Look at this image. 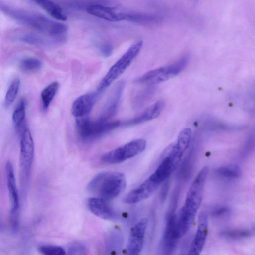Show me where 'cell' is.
Listing matches in <instances>:
<instances>
[{
	"mask_svg": "<svg viewBox=\"0 0 255 255\" xmlns=\"http://www.w3.org/2000/svg\"><path fill=\"white\" fill-rule=\"evenodd\" d=\"M209 168L204 166L198 172L188 191L184 204L177 219V232L180 238L187 234L195 219L201 204Z\"/></svg>",
	"mask_w": 255,
	"mask_h": 255,
	"instance_id": "cell-1",
	"label": "cell"
},
{
	"mask_svg": "<svg viewBox=\"0 0 255 255\" xmlns=\"http://www.w3.org/2000/svg\"><path fill=\"white\" fill-rule=\"evenodd\" d=\"M0 6L1 10L10 18L41 33L56 36L65 33L68 29L66 25L42 15L4 4H0Z\"/></svg>",
	"mask_w": 255,
	"mask_h": 255,
	"instance_id": "cell-2",
	"label": "cell"
},
{
	"mask_svg": "<svg viewBox=\"0 0 255 255\" xmlns=\"http://www.w3.org/2000/svg\"><path fill=\"white\" fill-rule=\"evenodd\" d=\"M127 181L124 173L103 172L97 174L87 185L88 191L107 201L118 197L125 189Z\"/></svg>",
	"mask_w": 255,
	"mask_h": 255,
	"instance_id": "cell-3",
	"label": "cell"
},
{
	"mask_svg": "<svg viewBox=\"0 0 255 255\" xmlns=\"http://www.w3.org/2000/svg\"><path fill=\"white\" fill-rule=\"evenodd\" d=\"M190 55L185 53L174 62L150 70L137 78L136 83L153 86L168 80L180 74L188 65Z\"/></svg>",
	"mask_w": 255,
	"mask_h": 255,
	"instance_id": "cell-4",
	"label": "cell"
},
{
	"mask_svg": "<svg viewBox=\"0 0 255 255\" xmlns=\"http://www.w3.org/2000/svg\"><path fill=\"white\" fill-rule=\"evenodd\" d=\"M121 125L119 120L93 121L85 116L77 118L76 128L79 137L85 141L96 140L116 129Z\"/></svg>",
	"mask_w": 255,
	"mask_h": 255,
	"instance_id": "cell-5",
	"label": "cell"
},
{
	"mask_svg": "<svg viewBox=\"0 0 255 255\" xmlns=\"http://www.w3.org/2000/svg\"><path fill=\"white\" fill-rule=\"evenodd\" d=\"M143 45L141 40L131 45L125 53L109 69L99 83L97 90L102 92L118 79L129 66L138 55Z\"/></svg>",
	"mask_w": 255,
	"mask_h": 255,
	"instance_id": "cell-6",
	"label": "cell"
},
{
	"mask_svg": "<svg viewBox=\"0 0 255 255\" xmlns=\"http://www.w3.org/2000/svg\"><path fill=\"white\" fill-rule=\"evenodd\" d=\"M146 146L145 140L141 138L134 139L105 153L101 156V160L109 164L120 163L139 154L145 150Z\"/></svg>",
	"mask_w": 255,
	"mask_h": 255,
	"instance_id": "cell-7",
	"label": "cell"
},
{
	"mask_svg": "<svg viewBox=\"0 0 255 255\" xmlns=\"http://www.w3.org/2000/svg\"><path fill=\"white\" fill-rule=\"evenodd\" d=\"M34 155V144L28 127L23 128L20 142L19 163L22 182L26 183L29 178Z\"/></svg>",
	"mask_w": 255,
	"mask_h": 255,
	"instance_id": "cell-8",
	"label": "cell"
},
{
	"mask_svg": "<svg viewBox=\"0 0 255 255\" xmlns=\"http://www.w3.org/2000/svg\"><path fill=\"white\" fill-rule=\"evenodd\" d=\"M177 217L174 210L168 214L162 239L164 255H174L179 239L177 226Z\"/></svg>",
	"mask_w": 255,
	"mask_h": 255,
	"instance_id": "cell-9",
	"label": "cell"
},
{
	"mask_svg": "<svg viewBox=\"0 0 255 255\" xmlns=\"http://www.w3.org/2000/svg\"><path fill=\"white\" fill-rule=\"evenodd\" d=\"M124 81L118 82L112 89L104 105L99 118L101 121H108L116 114L125 89Z\"/></svg>",
	"mask_w": 255,
	"mask_h": 255,
	"instance_id": "cell-10",
	"label": "cell"
},
{
	"mask_svg": "<svg viewBox=\"0 0 255 255\" xmlns=\"http://www.w3.org/2000/svg\"><path fill=\"white\" fill-rule=\"evenodd\" d=\"M90 14L112 22L128 20L131 11H124L118 6H109L100 4L90 5L86 7Z\"/></svg>",
	"mask_w": 255,
	"mask_h": 255,
	"instance_id": "cell-11",
	"label": "cell"
},
{
	"mask_svg": "<svg viewBox=\"0 0 255 255\" xmlns=\"http://www.w3.org/2000/svg\"><path fill=\"white\" fill-rule=\"evenodd\" d=\"M147 225V218H143L132 226L129 234L127 255H140Z\"/></svg>",
	"mask_w": 255,
	"mask_h": 255,
	"instance_id": "cell-12",
	"label": "cell"
},
{
	"mask_svg": "<svg viewBox=\"0 0 255 255\" xmlns=\"http://www.w3.org/2000/svg\"><path fill=\"white\" fill-rule=\"evenodd\" d=\"M5 174L10 201L11 224L12 225H17L18 224L17 213L19 206V202L13 167L10 161H7L5 164Z\"/></svg>",
	"mask_w": 255,
	"mask_h": 255,
	"instance_id": "cell-13",
	"label": "cell"
},
{
	"mask_svg": "<svg viewBox=\"0 0 255 255\" xmlns=\"http://www.w3.org/2000/svg\"><path fill=\"white\" fill-rule=\"evenodd\" d=\"M160 184L148 177L142 184L132 190L124 198L127 204H135L150 197L157 189Z\"/></svg>",
	"mask_w": 255,
	"mask_h": 255,
	"instance_id": "cell-14",
	"label": "cell"
},
{
	"mask_svg": "<svg viewBox=\"0 0 255 255\" xmlns=\"http://www.w3.org/2000/svg\"><path fill=\"white\" fill-rule=\"evenodd\" d=\"M101 93L96 90L78 97L72 105V115L77 118L86 116L92 109Z\"/></svg>",
	"mask_w": 255,
	"mask_h": 255,
	"instance_id": "cell-15",
	"label": "cell"
},
{
	"mask_svg": "<svg viewBox=\"0 0 255 255\" xmlns=\"http://www.w3.org/2000/svg\"><path fill=\"white\" fill-rule=\"evenodd\" d=\"M164 107V102L159 100L148 107L137 116L124 122L123 125L125 126L136 125L156 119L160 115Z\"/></svg>",
	"mask_w": 255,
	"mask_h": 255,
	"instance_id": "cell-16",
	"label": "cell"
},
{
	"mask_svg": "<svg viewBox=\"0 0 255 255\" xmlns=\"http://www.w3.org/2000/svg\"><path fill=\"white\" fill-rule=\"evenodd\" d=\"M87 206L93 214L102 219L111 220L116 216L115 211L108 203L107 201L100 197L89 198Z\"/></svg>",
	"mask_w": 255,
	"mask_h": 255,
	"instance_id": "cell-17",
	"label": "cell"
},
{
	"mask_svg": "<svg viewBox=\"0 0 255 255\" xmlns=\"http://www.w3.org/2000/svg\"><path fill=\"white\" fill-rule=\"evenodd\" d=\"M208 231V217L205 212H201L198 218L196 232L191 247L200 253L204 246Z\"/></svg>",
	"mask_w": 255,
	"mask_h": 255,
	"instance_id": "cell-18",
	"label": "cell"
},
{
	"mask_svg": "<svg viewBox=\"0 0 255 255\" xmlns=\"http://www.w3.org/2000/svg\"><path fill=\"white\" fill-rule=\"evenodd\" d=\"M177 165L178 164L172 158L165 154L155 171L149 177L153 181L160 185L170 176Z\"/></svg>",
	"mask_w": 255,
	"mask_h": 255,
	"instance_id": "cell-19",
	"label": "cell"
},
{
	"mask_svg": "<svg viewBox=\"0 0 255 255\" xmlns=\"http://www.w3.org/2000/svg\"><path fill=\"white\" fill-rule=\"evenodd\" d=\"M34 2L55 19L62 21L67 20V16L64 13L62 8L54 2L46 0H35Z\"/></svg>",
	"mask_w": 255,
	"mask_h": 255,
	"instance_id": "cell-20",
	"label": "cell"
},
{
	"mask_svg": "<svg viewBox=\"0 0 255 255\" xmlns=\"http://www.w3.org/2000/svg\"><path fill=\"white\" fill-rule=\"evenodd\" d=\"M13 36L17 41L32 45H42L48 43L47 39L32 33L17 31Z\"/></svg>",
	"mask_w": 255,
	"mask_h": 255,
	"instance_id": "cell-21",
	"label": "cell"
},
{
	"mask_svg": "<svg viewBox=\"0 0 255 255\" xmlns=\"http://www.w3.org/2000/svg\"><path fill=\"white\" fill-rule=\"evenodd\" d=\"M59 86L58 82L54 81L47 86L42 91L41 98L44 109L46 110L48 108L58 91Z\"/></svg>",
	"mask_w": 255,
	"mask_h": 255,
	"instance_id": "cell-22",
	"label": "cell"
},
{
	"mask_svg": "<svg viewBox=\"0 0 255 255\" xmlns=\"http://www.w3.org/2000/svg\"><path fill=\"white\" fill-rule=\"evenodd\" d=\"M216 172L219 176L229 179L239 178L242 173L241 168L234 164L221 167L217 169Z\"/></svg>",
	"mask_w": 255,
	"mask_h": 255,
	"instance_id": "cell-23",
	"label": "cell"
},
{
	"mask_svg": "<svg viewBox=\"0 0 255 255\" xmlns=\"http://www.w3.org/2000/svg\"><path fill=\"white\" fill-rule=\"evenodd\" d=\"M20 81L18 78H15L10 83L5 95L4 106L9 107L14 101L18 93Z\"/></svg>",
	"mask_w": 255,
	"mask_h": 255,
	"instance_id": "cell-24",
	"label": "cell"
},
{
	"mask_svg": "<svg viewBox=\"0 0 255 255\" xmlns=\"http://www.w3.org/2000/svg\"><path fill=\"white\" fill-rule=\"evenodd\" d=\"M26 100L21 98L17 105L12 115V121L16 127L24 121L26 113Z\"/></svg>",
	"mask_w": 255,
	"mask_h": 255,
	"instance_id": "cell-25",
	"label": "cell"
},
{
	"mask_svg": "<svg viewBox=\"0 0 255 255\" xmlns=\"http://www.w3.org/2000/svg\"><path fill=\"white\" fill-rule=\"evenodd\" d=\"M42 62L34 57H27L20 62V68L24 71L33 72L39 70L42 67Z\"/></svg>",
	"mask_w": 255,
	"mask_h": 255,
	"instance_id": "cell-26",
	"label": "cell"
},
{
	"mask_svg": "<svg viewBox=\"0 0 255 255\" xmlns=\"http://www.w3.org/2000/svg\"><path fill=\"white\" fill-rule=\"evenodd\" d=\"M153 87H149L139 92L135 97L133 105L135 109H139L143 106L147 101L154 94V89Z\"/></svg>",
	"mask_w": 255,
	"mask_h": 255,
	"instance_id": "cell-27",
	"label": "cell"
},
{
	"mask_svg": "<svg viewBox=\"0 0 255 255\" xmlns=\"http://www.w3.org/2000/svg\"><path fill=\"white\" fill-rule=\"evenodd\" d=\"M251 234V232L247 229H232L224 231L220 234L224 238L239 240L248 238Z\"/></svg>",
	"mask_w": 255,
	"mask_h": 255,
	"instance_id": "cell-28",
	"label": "cell"
},
{
	"mask_svg": "<svg viewBox=\"0 0 255 255\" xmlns=\"http://www.w3.org/2000/svg\"><path fill=\"white\" fill-rule=\"evenodd\" d=\"M38 250L42 255H66V250L57 245H42L38 247Z\"/></svg>",
	"mask_w": 255,
	"mask_h": 255,
	"instance_id": "cell-29",
	"label": "cell"
},
{
	"mask_svg": "<svg viewBox=\"0 0 255 255\" xmlns=\"http://www.w3.org/2000/svg\"><path fill=\"white\" fill-rule=\"evenodd\" d=\"M85 248L81 244L75 243L70 245L66 252V255H86Z\"/></svg>",
	"mask_w": 255,
	"mask_h": 255,
	"instance_id": "cell-30",
	"label": "cell"
},
{
	"mask_svg": "<svg viewBox=\"0 0 255 255\" xmlns=\"http://www.w3.org/2000/svg\"><path fill=\"white\" fill-rule=\"evenodd\" d=\"M98 48L100 54L104 57L110 56L113 52L112 45L108 42L101 44Z\"/></svg>",
	"mask_w": 255,
	"mask_h": 255,
	"instance_id": "cell-31",
	"label": "cell"
},
{
	"mask_svg": "<svg viewBox=\"0 0 255 255\" xmlns=\"http://www.w3.org/2000/svg\"><path fill=\"white\" fill-rule=\"evenodd\" d=\"M229 211V209L226 207H219L213 210V215L216 217L222 216Z\"/></svg>",
	"mask_w": 255,
	"mask_h": 255,
	"instance_id": "cell-32",
	"label": "cell"
},
{
	"mask_svg": "<svg viewBox=\"0 0 255 255\" xmlns=\"http://www.w3.org/2000/svg\"><path fill=\"white\" fill-rule=\"evenodd\" d=\"M200 254L190 246L188 252V255H200Z\"/></svg>",
	"mask_w": 255,
	"mask_h": 255,
	"instance_id": "cell-33",
	"label": "cell"
},
{
	"mask_svg": "<svg viewBox=\"0 0 255 255\" xmlns=\"http://www.w3.org/2000/svg\"><path fill=\"white\" fill-rule=\"evenodd\" d=\"M179 255H188V253H181Z\"/></svg>",
	"mask_w": 255,
	"mask_h": 255,
	"instance_id": "cell-34",
	"label": "cell"
}]
</instances>
